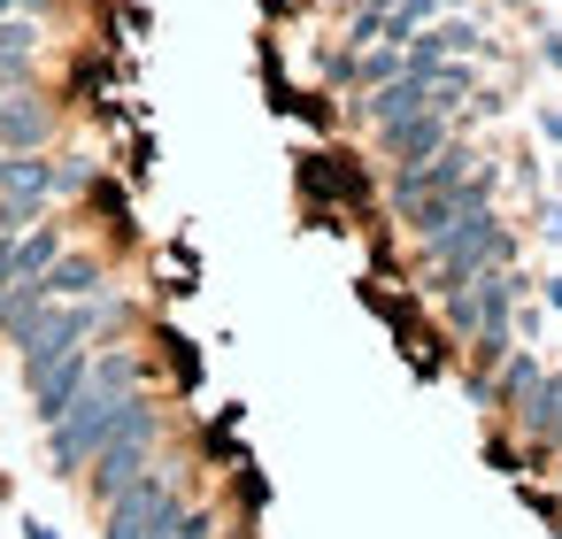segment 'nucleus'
<instances>
[{
    "mask_svg": "<svg viewBox=\"0 0 562 539\" xmlns=\"http://www.w3.org/2000/svg\"><path fill=\"white\" fill-rule=\"evenodd\" d=\"M40 293H47V301H93V293H109V262H101V255H70V247H63V255L40 270Z\"/></svg>",
    "mask_w": 562,
    "mask_h": 539,
    "instance_id": "nucleus-12",
    "label": "nucleus"
},
{
    "mask_svg": "<svg viewBox=\"0 0 562 539\" xmlns=\"http://www.w3.org/2000/svg\"><path fill=\"white\" fill-rule=\"evenodd\" d=\"M516 301H524V278H516L508 262H493V270H477L470 285L447 293V332H454V339H508Z\"/></svg>",
    "mask_w": 562,
    "mask_h": 539,
    "instance_id": "nucleus-5",
    "label": "nucleus"
},
{
    "mask_svg": "<svg viewBox=\"0 0 562 539\" xmlns=\"http://www.w3.org/2000/svg\"><path fill=\"white\" fill-rule=\"evenodd\" d=\"M531 385H539V355H531V347H508V355H501V370L477 385V401H493V408H516Z\"/></svg>",
    "mask_w": 562,
    "mask_h": 539,
    "instance_id": "nucleus-15",
    "label": "nucleus"
},
{
    "mask_svg": "<svg viewBox=\"0 0 562 539\" xmlns=\"http://www.w3.org/2000/svg\"><path fill=\"white\" fill-rule=\"evenodd\" d=\"M0 162H9V147H0Z\"/></svg>",
    "mask_w": 562,
    "mask_h": 539,
    "instance_id": "nucleus-20",
    "label": "nucleus"
},
{
    "mask_svg": "<svg viewBox=\"0 0 562 539\" xmlns=\"http://www.w3.org/2000/svg\"><path fill=\"white\" fill-rule=\"evenodd\" d=\"M55 193H63V178H55V155H9V162H0V201H9V209L40 216Z\"/></svg>",
    "mask_w": 562,
    "mask_h": 539,
    "instance_id": "nucleus-11",
    "label": "nucleus"
},
{
    "mask_svg": "<svg viewBox=\"0 0 562 539\" xmlns=\"http://www.w3.org/2000/svg\"><path fill=\"white\" fill-rule=\"evenodd\" d=\"M554 454H562V447H554Z\"/></svg>",
    "mask_w": 562,
    "mask_h": 539,
    "instance_id": "nucleus-21",
    "label": "nucleus"
},
{
    "mask_svg": "<svg viewBox=\"0 0 562 539\" xmlns=\"http://www.w3.org/2000/svg\"><path fill=\"white\" fill-rule=\"evenodd\" d=\"M32 63H40V24H24V16H0V93L32 86Z\"/></svg>",
    "mask_w": 562,
    "mask_h": 539,
    "instance_id": "nucleus-14",
    "label": "nucleus"
},
{
    "mask_svg": "<svg viewBox=\"0 0 562 539\" xmlns=\"http://www.w3.org/2000/svg\"><path fill=\"white\" fill-rule=\"evenodd\" d=\"M447 139H454L447 109H424V116H401V124H385V132H378V147H385V162H393V170H408V162H431Z\"/></svg>",
    "mask_w": 562,
    "mask_h": 539,
    "instance_id": "nucleus-8",
    "label": "nucleus"
},
{
    "mask_svg": "<svg viewBox=\"0 0 562 539\" xmlns=\"http://www.w3.org/2000/svg\"><path fill=\"white\" fill-rule=\"evenodd\" d=\"M424 255H431V293L447 301V293H454V285H470L477 270L508 262V224H501L493 209H470V216H454L447 232H431V239H424Z\"/></svg>",
    "mask_w": 562,
    "mask_h": 539,
    "instance_id": "nucleus-4",
    "label": "nucleus"
},
{
    "mask_svg": "<svg viewBox=\"0 0 562 539\" xmlns=\"http://www.w3.org/2000/svg\"><path fill=\"white\" fill-rule=\"evenodd\" d=\"M47 139H55V109H47L32 86L0 93V147H9V155H40Z\"/></svg>",
    "mask_w": 562,
    "mask_h": 539,
    "instance_id": "nucleus-9",
    "label": "nucleus"
},
{
    "mask_svg": "<svg viewBox=\"0 0 562 539\" xmlns=\"http://www.w3.org/2000/svg\"><path fill=\"white\" fill-rule=\"evenodd\" d=\"M155 447H162V408H155L147 393H132V401H124V416H116V431L93 447V462H86L78 478L93 485V501H116L132 478H147V470H155Z\"/></svg>",
    "mask_w": 562,
    "mask_h": 539,
    "instance_id": "nucleus-3",
    "label": "nucleus"
},
{
    "mask_svg": "<svg viewBox=\"0 0 562 539\" xmlns=\"http://www.w3.org/2000/svg\"><path fill=\"white\" fill-rule=\"evenodd\" d=\"M24 539H55V531H47V524H24Z\"/></svg>",
    "mask_w": 562,
    "mask_h": 539,
    "instance_id": "nucleus-18",
    "label": "nucleus"
},
{
    "mask_svg": "<svg viewBox=\"0 0 562 539\" xmlns=\"http://www.w3.org/2000/svg\"><path fill=\"white\" fill-rule=\"evenodd\" d=\"M424 109H454L424 70H401V78H385V86H370V101H362V116L385 132V124H401V116H424Z\"/></svg>",
    "mask_w": 562,
    "mask_h": 539,
    "instance_id": "nucleus-7",
    "label": "nucleus"
},
{
    "mask_svg": "<svg viewBox=\"0 0 562 539\" xmlns=\"http://www.w3.org/2000/svg\"><path fill=\"white\" fill-rule=\"evenodd\" d=\"M539 132H547V139H562V109H547V116H539Z\"/></svg>",
    "mask_w": 562,
    "mask_h": 539,
    "instance_id": "nucleus-16",
    "label": "nucleus"
},
{
    "mask_svg": "<svg viewBox=\"0 0 562 539\" xmlns=\"http://www.w3.org/2000/svg\"><path fill=\"white\" fill-rule=\"evenodd\" d=\"M16 9H24V0H0V16H16Z\"/></svg>",
    "mask_w": 562,
    "mask_h": 539,
    "instance_id": "nucleus-19",
    "label": "nucleus"
},
{
    "mask_svg": "<svg viewBox=\"0 0 562 539\" xmlns=\"http://www.w3.org/2000/svg\"><path fill=\"white\" fill-rule=\"evenodd\" d=\"M132 393H139V355H132V347L93 355V370H86L78 401L47 424V454H55V470H63V478H78V470L93 462V447L116 431V416H124V401H132Z\"/></svg>",
    "mask_w": 562,
    "mask_h": 539,
    "instance_id": "nucleus-2",
    "label": "nucleus"
},
{
    "mask_svg": "<svg viewBox=\"0 0 562 539\" xmlns=\"http://www.w3.org/2000/svg\"><path fill=\"white\" fill-rule=\"evenodd\" d=\"M178 508H186L178 478H170V470H147V478H132L116 501H101V539H155V531L178 524Z\"/></svg>",
    "mask_w": 562,
    "mask_h": 539,
    "instance_id": "nucleus-6",
    "label": "nucleus"
},
{
    "mask_svg": "<svg viewBox=\"0 0 562 539\" xmlns=\"http://www.w3.org/2000/svg\"><path fill=\"white\" fill-rule=\"evenodd\" d=\"M547 63H554V70H562V40H547Z\"/></svg>",
    "mask_w": 562,
    "mask_h": 539,
    "instance_id": "nucleus-17",
    "label": "nucleus"
},
{
    "mask_svg": "<svg viewBox=\"0 0 562 539\" xmlns=\"http://www.w3.org/2000/svg\"><path fill=\"white\" fill-rule=\"evenodd\" d=\"M508 416L524 424V439H531V447H562V378H554V370H539V385H531Z\"/></svg>",
    "mask_w": 562,
    "mask_h": 539,
    "instance_id": "nucleus-13",
    "label": "nucleus"
},
{
    "mask_svg": "<svg viewBox=\"0 0 562 539\" xmlns=\"http://www.w3.org/2000/svg\"><path fill=\"white\" fill-rule=\"evenodd\" d=\"M393 209H401V224H408L416 239H431V232H447L454 216L493 209V162H477L470 147H439L431 162L393 170Z\"/></svg>",
    "mask_w": 562,
    "mask_h": 539,
    "instance_id": "nucleus-1",
    "label": "nucleus"
},
{
    "mask_svg": "<svg viewBox=\"0 0 562 539\" xmlns=\"http://www.w3.org/2000/svg\"><path fill=\"white\" fill-rule=\"evenodd\" d=\"M86 370H93V347H70L63 362H47V370H32L24 385H32V416L40 424H55L70 401H78V385H86Z\"/></svg>",
    "mask_w": 562,
    "mask_h": 539,
    "instance_id": "nucleus-10",
    "label": "nucleus"
}]
</instances>
